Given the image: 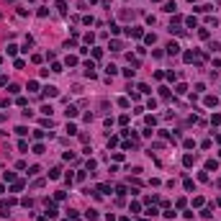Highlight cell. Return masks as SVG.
Segmentation results:
<instances>
[{
  "instance_id": "obj_1",
  "label": "cell",
  "mask_w": 221,
  "mask_h": 221,
  "mask_svg": "<svg viewBox=\"0 0 221 221\" xmlns=\"http://www.w3.org/2000/svg\"><path fill=\"white\" fill-rule=\"evenodd\" d=\"M167 54H170V57L180 54V44H177V41H170V44H167Z\"/></svg>"
},
{
  "instance_id": "obj_2",
  "label": "cell",
  "mask_w": 221,
  "mask_h": 221,
  "mask_svg": "<svg viewBox=\"0 0 221 221\" xmlns=\"http://www.w3.org/2000/svg\"><path fill=\"white\" fill-rule=\"evenodd\" d=\"M44 95H46V98H57V95H59V90L54 88V85H46V88H44Z\"/></svg>"
},
{
  "instance_id": "obj_3",
  "label": "cell",
  "mask_w": 221,
  "mask_h": 221,
  "mask_svg": "<svg viewBox=\"0 0 221 221\" xmlns=\"http://www.w3.org/2000/svg\"><path fill=\"white\" fill-rule=\"evenodd\" d=\"M126 33H129V36H134V39H139V36H144V31H141L139 26H134V28H126Z\"/></svg>"
},
{
  "instance_id": "obj_4",
  "label": "cell",
  "mask_w": 221,
  "mask_h": 221,
  "mask_svg": "<svg viewBox=\"0 0 221 221\" xmlns=\"http://www.w3.org/2000/svg\"><path fill=\"white\" fill-rule=\"evenodd\" d=\"M203 103H206L208 108H214L216 103H219V98H216V95H206V98H203Z\"/></svg>"
},
{
  "instance_id": "obj_5",
  "label": "cell",
  "mask_w": 221,
  "mask_h": 221,
  "mask_svg": "<svg viewBox=\"0 0 221 221\" xmlns=\"http://www.w3.org/2000/svg\"><path fill=\"white\" fill-rule=\"evenodd\" d=\"M64 113H67V118H75V116H77V106H67Z\"/></svg>"
},
{
  "instance_id": "obj_6",
  "label": "cell",
  "mask_w": 221,
  "mask_h": 221,
  "mask_svg": "<svg viewBox=\"0 0 221 221\" xmlns=\"http://www.w3.org/2000/svg\"><path fill=\"white\" fill-rule=\"evenodd\" d=\"M193 162H196V154H185V157H183V164H185V167H193Z\"/></svg>"
},
{
  "instance_id": "obj_7",
  "label": "cell",
  "mask_w": 221,
  "mask_h": 221,
  "mask_svg": "<svg viewBox=\"0 0 221 221\" xmlns=\"http://www.w3.org/2000/svg\"><path fill=\"white\" fill-rule=\"evenodd\" d=\"M57 10L62 13V16H64V13H67V3H64V0H57Z\"/></svg>"
},
{
  "instance_id": "obj_8",
  "label": "cell",
  "mask_w": 221,
  "mask_h": 221,
  "mask_svg": "<svg viewBox=\"0 0 221 221\" xmlns=\"http://www.w3.org/2000/svg\"><path fill=\"white\" fill-rule=\"evenodd\" d=\"M183 59H185V62H196V51H185Z\"/></svg>"
},
{
  "instance_id": "obj_9",
  "label": "cell",
  "mask_w": 221,
  "mask_h": 221,
  "mask_svg": "<svg viewBox=\"0 0 221 221\" xmlns=\"http://www.w3.org/2000/svg\"><path fill=\"white\" fill-rule=\"evenodd\" d=\"M206 170H219V162H216V159H208V162H206Z\"/></svg>"
},
{
  "instance_id": "obj_10",
  "label": "cell",
  "mask_w": 221,
  "mask_h": 221,
  "mask_svg": "<svg viewBox=\"0 0 221 221\" xmlns=\"http://www.w3.org/2000/svg\"><path fill=\"white\" fill-rule=\"evenodd\" d=\"M175 0H170V3H164V10H167V13H175Z\"/></svg>"
},
{
  "instance_id": "obj_11",
  "label": "cell",
  "mask_w": 221,
  "mask_h": 221,
  "mask_svg": "<svg viewBox=\"0 0 221 221\" xmlns=\"http://www.w3.org/2000/svg\"><path fill=\"white\" fill-rule=\"evenodd\" d=\"M185 23H188L190 28H196V26H198V18H196V16H190V18H185Z\"/></svg>"
},
{
  "instance_id": "obj_12",
  "label": "cell",
  "mask_w": 221,
  "mask_h": 221,
  "mask_svg": "<svg viewBox=\"0 0 221 221\" xmlns=\"http://www.w3.org/2000/svg\"><path fill=\"white\" fill-rule=\"evenodd\" d=\"M121 46H124V44H121L118 39H113V41H111V49H113V51H121Z\"/></svg>"
},
{
  "instance_id": "obj_13",
  "label": "cell",
  "mask_w": 221,
  "mask_h": 221,
  "mask_svg": "<svg viewBox=\"0 0 221 221\" xmlns=\"http://www.w3.org/2000/svg\"><path fill=\"white\" fill-rule=\"evenodd\" d=\"M203 203H206V201H203V196H196V198H193V206H196V208H201Z\"/></svg>"
},
{
  "instance_id": "obj_14",
  "label": "cell",
  "mask_w": 221,
  "mask_h": 221,
  "mask_svg": "<svg viewBox=\"0 0 221 221\" xmlns=\"http://www.w3.org/2000/svg\"><path fill=\"white\" fill-rule=\"evenodd\" d=\"M183 185H185V190H193V188H196V183H193L190 177H185V183H183Z\"/></svg>"
},
{
  "instance_id": "obj_15",
  "label": "cell",
  "mask_w": 221,
  "mask_h": 221,
  "mask_svg": "<svg viewBox=\"0 0 221 221\" xmlns=\"http://www.w3.org/2000/svg\"><path fill=\"white\" fill-rule=\"evenodd\" d=\"M144 41H147V44H154V41H157V36H154V33H147Z\"/></svg>"
},
{
  "instance_id": "obj_16",
  "label": "cell",
  "mask_w": 221,
  "mask_h": 221,
  "mask_svg": "<svg viewBox=\"0 0 221 221\" xmlns=\"http://www.w3.org/2000/svg\"><path fill=\"white\" fill-rule=\"evenodd\" d=\"M116 70H118V67H116V64H108V67H106V72H108V77H111V75H116Z\"/></svg>"
},
{
  "instance_id": "obj_17",
  "label": "cell",
  "mask_w": 221,
  "mask_h": 221,
  "mask_svg": "<svg viewBox=\"0 0 221 221\" xmlns=\"http://www.w3.org/2000/svg\"><path fill=\"white\" fill-rule=\"evenodd\" d=\"M147 108H149V111H154V108H157V100H154V98H149V100H147Z\"/></svg>"
},
{
  "instance_id": "obj_18",
  "label": "cell",
  "mask_w": 221,
  "mask_h": 221,
  "mask_svg": "<svg viewBox=\"0 0 221 221\" xmlns=\"http://www.w3.org/2000/svg\"><path fill=\"white\" fill-rule=\"evenodd\" d=\"M59 172H62V170H59V167H54V170L49 172V177H51V180H57V177H59Z\"/></svg>"
},
{
  "instance_id": "obj_19",
  "label": "cell",
  "mask_w": 221,
  "mask_h": 221,
  "mask_svg": "<svg viewBox=\"0 0 221 221\" xmlns=\"http://www.w3.org/2000/svg\"><path fill=\"white\" fill-rule=\"evenodd\" d=\"M98 190H100V193H111V185L103 183V185H98Z\"/></svg>"
},
{
  "instance_id": "obj_20",
  "label": "cell",
  "mask_w": 221,
  "mask_h": 221,
  "mask_svg": "<svg viewBox=\"0 0 221 221\" xmlns=\"http://www.w3.org/2000/svg\"><path fill=\"white\" fill-rule=\"evenodd\" d=\"M41 113H44V116H51L54 111H51V106H41Z\"/></svg>"
},
{
  "instance_id": "obj_21",
  "label": "cell",
  "mask_w": 221,
  "mask_h": 221,
  "mask_svg": "<svg viewBox=\"0 0 221 221\" xmlns=\"http://www.w3.org/2000/svg\"><path fill=\"white\" fill-rule=\"evenodd\" d=\"M16 134H18V136H26V134H28V129H26V126H18V129H16Z\"/></svg>"
},
{
  "instance_id": "obj_22",
  "label": "cell",
  "mask_w": 221,
  "mask_h": 221,
  "mask_svg": "<svg viewBox=\"0 0 221 221\" xmlns=\"http://www.w3.org/2000/svg\"><path fill=\"white\" fill-rule=\"evenodd\" d=\"M88 221H98V211H88Z\"/></svg>"
},
{
  "instance_id": "obj_23",
  "label": "cell",
  "mask_w": 221,
  "mask_h": 221,
  "mask_svg": "<svg viewBox=\"0 0 221 221\" xmlns=\"http://www.w3.org/2000/svg\"><path fill=\"white\" fill-rule=\"evenodd\" d=\"M33 154H44V144H36V147H33Z\"/></svg>"
},
{
  "instance_id": "obj_24",
  "label": "cell",
  "mask_w": 221,
  "mask_h": 221,
  "mask_svg": "<svg viewBox=\"0 0 221 221\" xmlns=\"http://www.w3.org/2000/svg\"><path fill=\"white\" fill-rule=\"evenodd\" d=\"M139 90H141V93H147V95L152 93V90H149V85H147V82H141V85H139Z\"/></svg>"
},
{
  "instance_id": "obj_25",
  "label": "cell",
  "mask_w": 221,
  "mask_h": 221,
  "mask_svg": "<svg viewBox=\"0 0 221 221\" xmlns=\"http://www.w3.org/2000/svg\"><path fill=\"white\" fill-rule=\"evenodd\" d=\"M16 180V172H5V183H13Z\"/></svg>"
},
{
  "instance_id": "obj_26",
  "label": "cell",
  "mask_w": 221,
  "mask_h": 221,
  "mask_svg": "<svg viewBox=\"0 0 221 221\" xmlns=\"http://www.w3.org/2000/svg\"><path fill=\"white\" fill-rule=\"evenodd\" d=\"M21 188H23V183H21V180H18V183H13V188H10V190H13V193H18Z\"/></svg>"
},
{
  "instance_id": "obj_27",
  "label": "cell",
  "mask_w": 221,
  "mask_h": 221,
  "mask_svg": "<svg viewBox=\"0 0 221 221\" xmlns=\"http://www.w3.org/2000/svg\"><path fill=\"white\" fill-rule=\"evenodd\" d=\"M208 49H211V51H219V49H221V44H219V41H211Z\"/></svg>"
},
{
  "instance_id": "obj_28",
  "label": "cell",
  "mask_w": 221,
  "mask_h": 221,
  "mask_svg": "<svg viewBox=\"0 0 221 221\" xmlns=\"http://www.w3.org/2000/svg\"><path fill=\"white\" fill-rule=\"evenodd\" d=\"M118 106L121 108H129V98H118Z\"/></svg>"
},
{
  "instance_id": "obj_29",
  "label": "cell",
  "mask_w": 221,
  "mask_h": 221,
  "mask_svg": "<svg viewBox=\"0 0 221 221\" xmlns=\"http://www.w3.org/2000/svg\"><path fill=\"white\" fill-rule=\"evenodd\" d=\"M201 216H203V219H211L214 214H211V208H203V211H201Z\"/></svg>"
},
{
  "instance_id": "obj_30",
  "label": "cell",
  "mask_w": 221,
  "mask_h": 221,
  "mask_svg": "<svg viewBox=\"0 0 221 221\" xmlns=\"http://www.w3.org/2000/svg\"><path fill=\"white\" fill-rule=\"evenodd\" d=\"M3 190H5V185H0V196H3Z\"/></svg>"
},
{
  "instance_id": "obj_31",
  "label": "cell",
  "mask_w": 221,
  "mask_h": 221,
  "mask_svg": "<svg viewBox=\"0 0 221 221\" xmlns=\"http://www.w3.org/2000/svg\"><path fill=\"white\" fill-rule=\"evenodd\" d=\"M90 3H98V0H90Z\"/></svg>"
}]
</instances>
